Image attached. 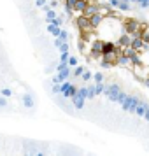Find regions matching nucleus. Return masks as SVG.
Wrapping results in <instances>:
<instances>
[{
	"instance_id": "f257e3e1",
	"label": "nucleus",
	"mask_w": 149,
	"mask_h": 156,
	"mask_svg": "<svg viewBox=\"0 0 149 156\" xmlns=\"http://www.w3.org/2000/svg\"><path fill=\"white\" fill-rule=\"evenodd\" d=\"M74 23H76L77 30H81V32H91V30H95V28L91 27L90 18H88V16H84L83 12H81V16H77V18L74 20Z\"/></svg>"
},
{
	"instance_id": "f03ea898",
	"label": "nucleus",
	"mask_w": 149,
	"mask_h": 156,
	"mask_svg": "<svg viewBox=\"0 0 149 156\" xmlns=\"http://www.w3.org/2000/svg\"><path fill=\"white\" fill-rule=\"evenodd\" d=\"M119 91H121V84L112 83V84L105 86V90H104V97H105V98H109L111 102H116V100H118Z\"/></svg>"
},
{
	"instance_id": "7ed1b4c3",
	"label": "nucleus",
	"mask_w": 149,
	"mask_h": 156,
	"mask_svg": "<svg viewBox=\"0 0 149 156\" xmlns=\"http://www.w3.org/2000/svg\"><path fill=\"white\" fill-rule=\"evenodd\" d=\"M139 102H140V98H137V97H133V95H128L126 100L121 104V107H123V111L133 114L135 109H137V105H139Z\"/></svg>"
},
{
	"instance_id": "20e7f679",
	"label": "nucleus",
	"mask_w": 149,
	"mask_h": 156,
	"mask_svg": "<svg viewBox=\"0 0 149 156\" xmlns=\"http://www.w3.org/2000/svg\"><path fill=\"white\" fill-rule=\"evenodd\" d=\"M139 30H140V23L135 21V20H128V21L123 23V32H126V34H130V35L137 34Z\"/></svg>"
},
{
	"instance_id": "39448f33",
	"label": "nucleus",
	"mask_w": 149,
	"mask_h": 156,
	"mask_svg": "<svg viewBox=\"0 0 149 156\" xmlns=\"http://www.w3.org/2000/svg\"><path fill=\"white\" fill-rule=\"evenodd\" d=\"M72 105H74V109H77V111H83L84 109V102L86 98L83 97V95H79V93H76L74 97H72Z\"/></svg>"
},
{
	"instance_id": "423d86ee",
	"label": "nucleus",
	"mask_w": 149,
	"mask_h": 156,
	"mask_svg": "<svg viewBox=\"0 0 149 156\" xmlns=\"http://www.w3.org/2000/svg\"><path fill=\"white\" fill-rule=\"evenodd\" d=\"M21 104L27 109H34L35 107V98H34V95H30V93H25L21 97Z\"/></svg>"
},
{
	"instance_id": "0eeeda50",
	"label": "nucleus",
	"mask_w": 149,
	"mask_h": 156,
	"mask_svg": "<svg viewBox=\"0 0 149 156\" xmlns=\"http://www.w3.org/2000/svg\"><path fill=\"white\" fill-rule=\"evenodd\" d=\"M118 44H119V48H126V46H132V35L126 34V32H123L118 39Z\"/></svg>"
},
{
	"instance_id": "6e6552de",
	"label": "nucleus",
	"mask_w": 149,
	"mask_h": 156,
	"mask_svg": "<svg viewBox=\"0 0 149 156\" xmlns=\"http://www.w3.org/2000/svg\"><path fill=\"white\" fill-rule=\"evenodd\" d=\"M116 51H119V49L116 48L114 42H104V49H102V55H104V56H109V55H112Z\"/></svg>"
},
{
	"instance_id": "1a4fd4ad",
	"label": "nucleus",
	"mask_w": 149,
	"mask_h": 156,
	"mask_svg": "<svg viewBox=\"0 0 149 156\" xmlns=\"http://www.w3.org/2000/svg\"><path fill=\"white\" fill-rule=\"evenodd\" d=\"M132 48L135 51H142L144 49V41L140 35H132Z\"/></svg>"
},
{
	"instance_id": "9d476101",
	"label": "nucleus",
	"mask_w": 149,
	"mask_h": 156,
	"mask_svg": "<svg viewBox=\"0 0 149 156\" xmlns=\"http://www.w3.org/2000/svg\"><path fill=\"white\" fill-rule=\"evenodd\" d=\"M147 107H149L147 100H140L139 105H137V109H135V114L140 116V118H144V114H146V111H147Z\"/></svg>"
},
{
	"instance_id": "9b49d317",
	"label": "nucleus",
	"mask_w": 149,
	"mask_h": 156,
	"mask_svg": "<svg viewBox=\"0 0 149 156\" xmlns=\"http://www.w3.org/2000/svg\"><path fill=\"white\" fill-rule=\"evenodd\" d=\"M97 12H98V4H95V2L88 4V7L83 11V14L88 16V18H90V16H93V14H97Z\"/></svg>"
},
{
	"instance_id": "f8f14e48",
	"label": "nucleus",
	"mask_w": 149,
	"mask_h": 156,
	"mask_svg": "<svg viewBox=\"0 0 149 156\" xmlns=\"http://www.w3.org/2000/svg\"><path fill=\"white\" fill-rule=\"evenodd\" d=\"M90 21H91V27H93V28H97V27H100V25H102V21H104V14L97 12V14L90 16Z\"/></svg>"
},
{
	"instance_id": "ddd939ff",
	"label": "nucleus",
	"mask_w": 149,
	"mask_h": 156,
	"mask_svg": "<svg viewBox=\"0 0 149 156\" xmlns=\"http://www.w3.org/2000/svg\"><path fill=\"white\" fill-rule=\"evenodd\" d=\"M48 32H49L51 35L58 37L60 32H62V27H58V25H55V23H48Z\"/></svg>"
},
{
	"instance_id": "4468645a",
	"label": "nucleus",
	"mask_w": 149,
	"mask_h": 156,
	"mask_svg": "<svg viewBox=\"0 0 149 156\" xmlns=\"http://www.w3.org/2000/svg\"><path fill=\"white\" fill-rule=\"evenodd\" d=\"M90 49L102 51V49H104V41H100V39H93L91 42H90Z\"/></svg>"
},
{
	"instance_id": "2eb2a0df",
	"label": "nucleus",
	"mask_w": 149,
	"mask_h": 156,
	"mask_svg": "<svg viewBox=\"0 0 149 156\" xmlns=\"http://www.w3.org/2000/svg\"><path fill=\"white\" fill-rule=\"evenodd\" d=\"M88 4H90V0H77V2H76V7H74V11H76V12H83V11L88 7Z\"/></svg>"
},
{
	"instance_id": "dca6fc26",
	"label": "nucleus",
	"mask_w": 149,
	"mask_h": 156,
	"mask_svg": "<svg viewBox=\"0 0 149 156\" xmlns=\"http://www.w3.org/2000/svg\"><path fill=\"white\" fill-rule=\"evenodd\" d=\"M76 93H77V88H76L74 84H70V88H69V90H65L62 95H63V98H72Z\"/></svg>"
},
{
	"instance_id": "f3484780",
	"label": "nucleus",
	"mask_w": 149,
	"mask_h": 156,
	"mask_svg": "<svg viewBox=\"0 0 149 156\" xmlns=\"http://www.w3.org/2000/svg\"><path fill=\"white\" fill-rule=\"evenodd\" d=\"M118 9H119V11L128 12V11H132V5H130V2H126V0H119V5H118Z\"/></svg>"
},
{
	"instance_id": "a211bd4d",
	"label": "nucleus",
	"mask_w": 149,
	"mask_h": 156,
	"mask_svg": "<svg viewBox=\"0 0 149 156\" xmlns=\"http://www.w3.org/2000/svg\"><path fill=\"white\" fill-rule=\"evenodd\" d=\"M84 70H86V69L83 67V65H77V67H74V70H72V76H74V77H81Z\"/></svg>"
},
{
	"instance_id": "6ab92c4d",
	"label": "nucleus",
	"mask_w": 149,
	"mask_h": 156,
	"mask_svg": "<svg viewBox=\"0 0 149 156\" xmlns=\"http://www.w3.org/2000/svg\"><path fill=\"white\" fill-rule=\"evenodd\" d=\"M116 62H118L119 65H130V63H132V62H130V58H128L126 55H123V53L118 56V60H116Z\"/></svg>"
},
{
	"instance_id": "aec40b11",
	"label": "nucleus",
	"mask_w": 149,
	"mask_h": 156,
	"mask_svg": "<svg viewBox=\"0 0 149 156\" xmlns=\"http://www.w3.org/2000/svg\"><path fill=\"white\" fill-rule=\"evenodd\" d=\"M55 18H56V11H55V9L51 7L49 11L46 12V21H48V23H51L53 20H55Z\"/></svg>"
},
{
	"instance_id": "412c9836",
	"label": "nucleus",
	"mask_w": 149,
	"mask_h": 156,
	"mask_svg": "<svg viewBox=\"0 0 149 156\" xmlns=\"http://www.w3.org/2000/svg\"><path fill=\"white\" fill-rule=\"evenodd\" d=\"M97 97V90H95V84H90L88 86V100H93Z\"/></svg>"
},
{
	"instance_id": "4be33fe9",
	"label": "nucleus",
	"mask_w": 149,
	"mask_h": 156,
	"mask_svg": "<svg viewBox=\"0 0 149 156\" xmlns=\"http://www.w3.org/2000/svg\"><path fill=\"white\" fill-rule=\"evenodd\" d=\"M81 79H83L84 83H90V81L93 79V74H91V70H88V69H86V70L83 72V76H81Z\"/></svg>"
},
{
	"instance_id": "5701e85b",
	"label": "nucleus",
	"mask_w": 149,
	"mask_h": 156,
	"mask_svg": "<svg viewBox=\"0 0 149 156\" xmlns=\"http://www.w3.org/2000/svg\"><path fill=\"white\" fill-rule=\"evenodd\" d=\"M100 67L105 69V70H109V69H112V63H111L109 60H105V58H100Z\"/></svg>"
},
{
	"instance_id": "b1692460",
	"label": "nucleus",
	"mask_w": 149,
	"mask_h": 156,
	"mask_svg": "<svg viewBox=\"0 0 149 156\" xmlns=\"http://www.w3.org/2000/svg\"><path fill=\"white\" fill-rule=\"evenodd\" d=\"M95 90H97V97H98V95H104L105 84H104V83H95Z\"/></svg>"
},
{
	"instance_id": "393cba45",
	"label": "nucleus",
	"mask_w": 149,
	"mask_h": 156,
	"mask_svg": "<svg viewBox=\"0 0 149 156\" xmlns=\"http://www.w3.org/2000/svg\"><path fill=\"white\" fill-rule=\"evenodd\" d=\"M69 58H70V53L69 51L60 53V63H69Z\"/></svg>"
},
{
	"instance_id": "a878e982",
	"label": "nucleus",
	"mask_w": 149,
	"mask_h": 156,
	"mask_svg": "<svg viewBox=\"0 0 149 156\" xmlns=\"http://www.w3.org/2000/svg\"><path fill=\"white\" fill-rule=\"evenodd\" d=\"M130 62H132V65H133V67H135V65H140V63H142L140 56H139V51H137V53H135L132 58H130Z\"/></svg>"
},
{
	"instance_id": "bb28decb",
	"label": "nucleus",
	"mask_w": 149,
	"mask_h": 156,
	"mask_svg": "<svg viewBox=\"0 0 149 156\" xmlns=\"http://www.w3.org/2000/svg\"><path fill=\"white\" fill-rule=\"evenodd\" d=\"M90 56H91L93 60H100V58H104V55H102V51H95V49H90Z\"/></svg>"
},
{
	"instance_id": "cd10ccee",
	"label": "nucleus",
	"mask_w": 149,
	"mask_h": 156,
	"mask_svg": "<svg viewBox=\"0 0 149 156\" xmlns=\"http://www.w3.org/2000/svg\"><path fill=\"white\" fill-rule=\"evenodd\" d=\"M126 97H128V93L121 90V91H119V95H118V100H116V104H123V102L126 100Z\"/></svg>"
},
{
	"instance_id": "c85d7f7f",
	"label": "nucleus",
	"mask_w": 149,
	"mask_h": 156,
	"mask_svg": "<svg viewBox=\"0 0 149 156\" xmlns=\"http://www.w3.org/2000/svg\"><path fill=\"white\" fill-rule=\"evenodd\" d=\"M51 91L55 93V95L62 93V83H55V84H53V88H51Z\"/></svg>"
},
{
	"instance_id": "c756f323",
	"label": "nucleus",
	"mask_w": 149,
	"mask_h": 156,
	"mask_svg": "<svg viewBox=\"0 0 149 156\" xmlns=\"http://www.w3.org/2000/svg\"><path fill=\"white\" fill-rule=\"evenodd\" d=\"M93 81H95V83H104V74H102V72L93 74Z\"/></svg>"
},
{
	"instance_id": "7c9ffc66",
	"label": "nucleus",
	"mask_w": 149,
	"mask_h": 156,
	"mask_svg": "<svg viewBox=\"0 0 149 156\" xmlns=\"http://www.w3.org/2000/svg\"><path fill=\"white\" fill-rule=\"evenodd\" d=\"M60 39H62V41H69V39H70V35H69V32H67V30L65 28H62V32H60Z\"/></svg>"
},
{
	"instance_id": "2f4dec72",
	"label": "nucleus",
	"mask_w": 149,
	"mask_h": 156,
	"mask_svg": "<svg viewBox=\"0 0 149 156\" xmlns=\"http://www.w3.org/2000/svg\"><path fill=\"white\" fill-rule=\"evenodd\" d=\"M77 93H79V95H83V97L88 100V88H86V86H81V88H77Z\"/></svg>"
},
{
	"instance_id": "473e14b6",
	"label": "nucleus",
	"mask_w": 149,
	"mask_h": 156,
	"mask_svg": "<svg viewBox=\"0 0 149 156\" xmlns=\"http://www.w3.org/2000/svg\"><path fill=\"white\" fill-rule=\"evenodd\" d=\"M0 95H4V97L11 98V97H12V91H11L9 88H2V90H0Z\"/></svg>"
},
{
	"instance_id": "72a5a7b5",
	"label": "nucleus",
	"mask_w": 149,
	"mask_h": 156,
	"mask_svg": "<svg viewBox=\"0 0 149 156\" xmlns=\"http://www.w3.org/2000/svg\"><path fill=\"white\" fill-rule=\"evenodd\" d=\"M69 48H70V46H69V41H65V42H62V46L58 48V51H60V53H65V51H69Z\"/></svg>"
},
{
	"instance_id": "f704fd0d",
	"label": "nucleus",
	"mask_w": 149,
	"mask_h": 156,
	"mask_svg": "<svg viewBox=\"0 0 149 156\" xmlns=\"http://www.w3.org/2000/svg\"><path fill=\"white\" fill-rule=\"evenodd\" d=\"M69 65H70V67H72V69H74V67H77V56H72V55H70V58H69Z\"/></svg>"
},
{
	"instance_id": "c9c22d12",
	"label": "nucleus",
	"mask_w": 149,
	"mask_h": 156,
	"mask_svg": "<svg viewBox=\"0 0 149 156\" xmlns=\"http://www.w3.org/2000/svg\"><path fill=\"white\" fill-rule=\"evenodd\" d=\"M51 23H55V25H58V27H63V18H62V16H56Z\"/></svg>"
},
{
	"instance_id": "e433bc0d",
	"label": "nucleus",
	"mask_w": 149,
	"mask_h": 156,
	"mask_svg": "<svg viewBox=\"0 0 149 156\" xmlns=\"http://www.w3.org/2000/svg\"><path fill=\"white\" fill-rule=\"evenodd\" d=\"M4 107H7V97H0V109H4Z\"/></svg>"
},
{
	"instance_id": "4c0bfd02",
	"label": "nucleus",
	"mask_w": 149,
	"mask_h": 156,
	"mask_svg": "<svg viewBox=\"0 0 149 156\" xmlns=\"http://www.w3.org/2000/svg\"><path fill=\"white\" fill-rule=\"evenodd\" d=\"M74 12H76V11H74L72 7H67V5H65V14L69 16V18H72V16H74Z\"/></svg>"
},
{
	"instance_id": "58836bf2",
	"label": "nucleus",
	"mask_w": 149,
	"mask_h": 156,
	"mask_svg": "<svg viewBox=\"0 0 149 156\" xmlns=\"http://www.w3.org/2000/svg\"><path fill=\"white\" fill-rule=\"evenodd\" d=\"M76 2H77V0H65V5H67V7H76Z\"/></svg>"
},
{
	"instance_id": "ea45409f",
	"label": "nucleus",
	"mask_w": 149,
	"mask_h": 156,
	"mask_svg": "<svg viewBox=\"0 0 149 156\" xmlns=\"http://www.w3.org/2000/svg\"><path fill=\"white\" fill-rule=\"evenodd\" d=\"M140 9H149V0H140Z\"/></svg>"
},
{
	"instance_id": "a19ab883",
	"label": "nucleus",
	"mask_w": 149,
	"mask_h": 156,
	"mask_svg": "<svg viewBox=\"0 0 149 156\" xmlns=\"http://www.w3.org/2000/svg\"><path fill=\"white\" fill-rule=\"evenodd\" d=\"M48 4V0H35V7H42Z\"/></svg>"
},
{
	"instance_id": "79ce46f5",
	"label": "nucleus",
	"mask_w": 149,
	"mask_h": 156,
	"mask_svg": "<svg viewBox=\"0 0 149 156\" xmlns=\"http://www.w3.org/2000/svg\"><path fill=\"white\" fill-rule=\"evenodd\" d=\"M62 42H65V41H62V39H60V37H56V39H55V48H60V46H62Z\"/></svg>"
},
{
	"instance_id": "37998d69",
	"label": "nucleus",
	"mask_w": 149,
	"mask_h": 156,
	"mask_svg": "<svg viewBox=\"0 0 149 156\" xmlns=\"http://www.w3.org/2000/svg\"><path fill=\"white\" fill-rule=\"evenodd\" d=\"M109 4H111L114 9H118V5H119V0H109Z\"/></svg>"
},
{
	"instance_id": "c03bdc74",
	"label": "nucleus",
	"mask_w": 149,
	"mask_h": 156,
	"mask_svg": "<svg viewBox=\"0 0 149 156\" xmlns=\"http://www.w3.org/2000/svg\"><path fill=\"white\" fill-rule=\"evenodd\" d=\"M58 4H60L58 0H49V5H51L53 9H55V7H58Z\"/></svg>"
},
{
	"instance_id": "a18cd8bd",
	"label": "nucleus",
	"mask_w": 149,
	"mask_h": 156,
	"mask_svg": "<svg viewBox=\"0 0 149 156\" xmlns=\"http://www.w3.org/2000/svg\"><path fill=\"white\" fill-rule=\"evenodd\" d=\"M144 119L149 123V107H147V111H146V114H144Z\"/></svg>"
},
{
	"instance_id": "49530a36",
	"label": "nucleus",
	"mask_w": 149,
	"mask_h": 156,
	"mask_svg": "<svg viewBox=\"0 0 149 156\" xmlns=\"http://www.w3.org/2000/svg\"><path fill=\"white\" fill-rule=\"evenodd\" d=\"M132 2H135V4H140V0H132Z\"/></svg>"
},
{
	"instance_id": "de8ad7c7",
	"label": "nucleus",
	"mask_w": 149,
	"mask_h": 156,
	"mask_svg": "<svg viewBox=\"0 0 149 156\" xmlns=\"http://www.w3.org/2000/svg\"><path fill=\"white\" fill-rule=\"evenodd\" d=\"M146 51H147V56H149V48H146Z\"/></svg>"
},
{
	"instance_id": "09e8293b",
	"label": "nucleus",
	"mask_w": 149,
	"mask_h": 156,
	"mask_svg": "<svg viewBox=\"0 0 149 156\" xmlns=\"http://www.w3.org/2000/svg\"><path fill=\"white\" fill-rule=\"evenodd\" d=\"M126 2H132V0H126Z\"/></svg>"
}]
</instances>
